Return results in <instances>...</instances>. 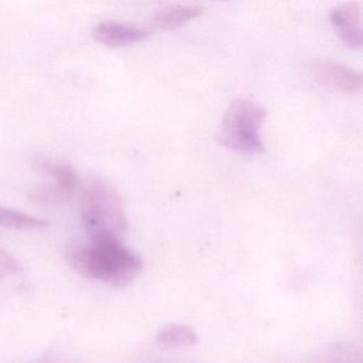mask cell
Wrapping results in <instances>:
<instances>
[{
	"label": "cell",
	"mask_w": 363,
	"mask_h": 363,
	"mask_svg": "<svg viewBox=\"0 0 363 363\" xmlns=\"http://www.w3.org/2000/svg\"><path fill=\"white\" fill-rule=\"evenodd\" d=\"M315 75L325 86L343 93L357 92L362 84L360 73L333 61L318 63Z\"/></svg>",
	"instance_id": "obj_7"
},
{
	"label": "cell",
	"mask_w": 363,
	"mask_h": 363,
	"mask_svg": "<svg viewBox=\"0 0 363 363\" xmlns=\"http://www.w3.org/2000/svg\"><path fill=\"white\" fill-rule=\"evenodd\" d=\"M150 29L129 23L106 21L93 29V37L104 45L123 48L143 41L150 35Z\"/></svg>",
	"instance_id": "obj_5"
},
{
	"label": "cell",
	"mask_w": 363,
	"mask_h": 363,
	"mask_svg": "<svg viewBox=\"0 0 363 363\" xmlns=\"http://www.w3.org/2000/svg\"><path fill=\"white\" fill-rule=\"evenodd\" d=\"M90 238V243L75 246L67 252V261L74 271L116 288H124L137 279L143 262L120 237L107 233Z\"/></svg>",
	"instance_id": "obj_1"
},
{
	"label": "cell",
	"mask_w": 363,
	"mask_h": 363,
	"mask_svg": "<svg viewBox=\"0 0 363 363\" xmlns=\"http://www.w3.org/2000/svg\"><path fill=\"white\" fill-rule=\"evenodd\" d=\"M22 264L18 259L6 250H0V280L22 271Z\"/></svg>",
	"instance_id": "obj_11"
},
{
	"label": "cell",
	"mask_w": 363,
	"mask_h": 363,
	"mask_svg": "<svg viewBox=\"0 0 363 363\" xmlns=\"http://www.w3.org/2000/svg\"><path fill=\"white\" fill-rule=\"evenodd\" d=\"M48 225H50V222L43 218L0 206V227L38 230V229L46 228Z\"/></svg>",
	"instance_id": "obj_10"
},
{
	"label": "cell",
	"mask_w": 363,
	"mask_h": 363,
	"mask_svg": "<svg viewBox=\"0 0 363 363\" xmlns=\"http://www.w3.org/2000/svg\"><path fill=\"white\" fill-rule=\"evenodd\" d=\"M35 163L38 169L48 174L55 182L54 186L41 191L37 197L43 201H55L67 197L74 192L78 177L71 165L46 158L38 159Z\"/></svg>",
	"instance_id": "obj_4"
},
{
	"label": "cell",
	"mask_w": 363,
	"mask_h": 363,
	"mask_svg": "<svg viewBox=\"0 0 363 363\" xmlns=\"http://www.w3.org/2000/svg\"><path fill=\"white\" fill-rule=\"evenodd\" d=\"M84 223L90 237L107 233L120 237L127 229L122 197L101 178H91L84 189Z\"/></svg>",
	"instance_id": "obj_3"
},
{
	"label": "cell",
	"mask_w": 363,
	"mask_h": 363,
	"mask_svg": "<svg viewBox=\"0 0 363 363\" xmlns=\"http://www.w3.org/2000/svg\"><path fill=\"white\" fill-rule=\"evenodd\" d=\"M203 7L196 4L167 6L156 12L154 23L159 28H178L203 13Z\"/></svg>",
	"instance_id": "obj_8"
},
{
	"label": "cell",
	"mask_w": 363,
	"mask_h": 363,
	"mask_svg": "<svg viewBox=\"0 0 363 363\" xmlns=\"http://www.w3.org/2000/svg\"><path fill=\"white\" fill-rule=\"evenodd\" d=\"M265 116L267 110L252 99H235L223 116L218 133V143L242 154L262 152L260 129Z\"/></svg>",
	"instance_id": "obj_2"
},
{
	"label": "cell",
	"mask_w": 363,
	"mask_h": 363,
	"mask_svg": "<svg viewBox=\"0 0 363 363\" xmlns=\"http://www.w3.org/2000/svg\"><path fill=\"white\" fill-rule=\"evenodd\" d=\"M199 335L192 327L177 323H169L159 329L155 337V342L161 347L175 350L194 345Z\"/></svg>",
	"instance_id": "obj_9"
},
{
	"label": "cell",
	"mask_w": 363,
	"mask_h": 363,
	"mask_svg": "<svg viewBox=\"0 0 363 363\" xmlns=\"http://www.w3.org/2000/svg\"><path fill=\"white\" fill-rule=\"evenodd\" d=\"M331 22L342 41L352 48L362 45L361 8L357 3L339 6L331 11Z\"/></svg>",
	"instance_id": "obj_6"
}]
</instances>
